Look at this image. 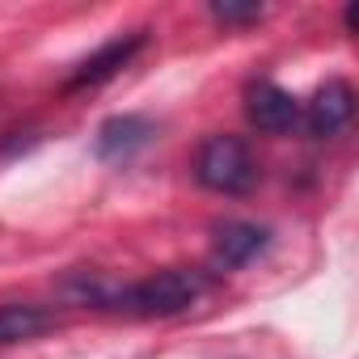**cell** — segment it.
Returning <instances> with one entry per match:
<instances>
[{
  "mask_svg": "<svg viewBox=\"0 0 359 359\" xmlns=\"http://www.w3.org/2000/svg\"><path fill=\"white\" fill-rule=\"evenodd\" d=\"M144 43H148V30H131V34H118V39L102 43L93 55H85V60L76 64V72L68 76V89L81 93V89H97V85L114 81V76L144 51Z\"/></svg>",
  "mask_w": 359,
  "mask_h": 359,
  "instance_id": "3957f363",
  "label": "cell"
},
{
  "mask_svg": "<svg viewBox=\"0 0 359 359\" xmlns=\"http://www.w3.org/2000/svg\"><path fill=\"white\" fill-rule=\"evenodd\" d=\"M55 321H60V317H55V309H43V304H26V300L0 304V346L43 338Z\"/></svg>",
  "mask_w": 359,
  "mask_h": 359,
  "instance_id": "ba28073f",
  "label": "cell"
},
{
  "mask_svg": "<svg viewBox=\"0 0 359 359\" xmlns=\"http://www.w3.org/2000/svg\"><path fill=\"white\" fill-rule=\"evenodd\" d=\"M203 292H208V275L187 271V266L156 271V275L135 279L127 287H110L102 279H76V300L81 304L123 313V317H177L191 304H199Z\"/></svg>",
  "mask_w": 359,
  "mask_h": 359,
  "instance_id": "6da1fadb",
  "label": "cell"
},
{
  "mask_svg": "<svg viewBox=\"0 0 359 359\" xmlns=\"http://www.w3.org/2000/svg\"><path fill=\"white\" fill-rule=\"evenodd\" d=\"M262 5H229V0H224V5H220V0H216V5H212V18L220 22V26H254V22H262Z\"/></svg>",
  "mask_w": 359,
  "mask_h": 359,
  "instance_id": "9c48e42d",
  "label": "cell"
},
{
  "mask_svg": "<svg viewBox=\"0 0 359 359\" xmlns=\"http://www.w3.org/2000/svg\"><path fill=\"white\" fill-rule=\"evenodd\" d=\"M245 118L262 135H287L300 123V102L275 81H254L245 89Z\"/></svg>",
  "mask_w": 359,
  "mask_h": 359,
  "instance_id": "277c9868",
  "label": "cell"
},
{
  "mask_svg": "<svg viewBox=\"0 0 359 359\" xmlns=\"http://www.w3.org/2000/svg\"><path fill=\"white\" fill-rule=\"evenodd\" d=\"M266 245H271V233L266 229H258L250 220H224L216 229V237H212V262L220 271H237L250 258H258Z\"/></svg>",
  "mask_w": 359,
  "mask_h": 359,
  "instance_id": "52a82bcc",
  "label": "cell"
},
{
  "mask_svg": "<svg viewBox=\"0 0 359 359\" xmlns=\"http://www.w3.org/2000/svg\"><path fill=\"white\" fill-rule=\"evenodd\" d=\"M152 144V123L144 114H114L97 127L93 135V152L97 161H110V165H123L131 161L135 152H144Z\"/></svg>",
  "mask_w": 359,
  "mask_h": 359,
  "instance_id": "5b68a950",
  "label": "cell"
},
{
  "mask_svg": "<svg viewBox=\"0 0 359 359\" xmlns=\"http://www.w3.org/2000/svg\"><path fill=\"white\" fill-rule=\"evenodd\" d=\"M195 177L216 195H250L258 187V161L241 135H208L195 152Z\"/></svg>",
  "mask_w": 359,
  "mask_h": 359,
  "instance_id": "7a4b0ae2",
  "label": "cell"
},
{
  "mask_svg": "<svg viewBox=\"0 0 359 359\" xmlns=\"http://www.w3.org/2000/svg\"><path fill=\"white\" fill-rule=\"evenodd\" d=\"M351 114H355V89L346 81H325L304 110V127H309V135L330 140L351 123Z\"/></svg>",
  "mask_w": 359,
  "mask_h": 359,
  "instance_id": "8992f818",
  "label": "cell"
}]
</instances>
